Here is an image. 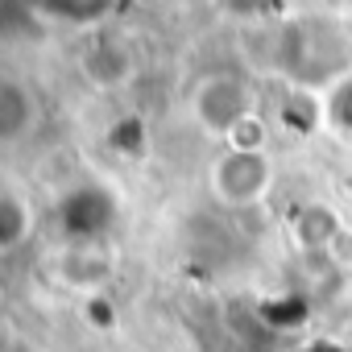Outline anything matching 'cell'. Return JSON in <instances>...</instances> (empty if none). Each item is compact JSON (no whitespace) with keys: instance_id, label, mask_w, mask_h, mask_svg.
<instances>
[{"instance_id":"cell-5","label":"cell","mask_w":352,"mask_h":352,"mask_svg":"<svg viewBox=\"0 0 352 352\" xmlns=\"http://www.w3.org/2000/svg\"><path fill=\"white\" fill-rule=\"evenodd\" d=\"M340 232H344V220H340V212H336L331 204H323V199H311V204H302V208L290 216V236H294V245L307 249V253L331 249V245L340 241Z\"/></svg>"},{"instance_id":"cell-12","label":"cell","mask_w":352,"mask_h":352,"mask_svg":"<svg viewBox=\"0 0 352 352\" xmlns=\"http://www.w3.org/2000/svg\"><path fill=\"white\" fill-rule=\"evenodd\" d=\"M145 5H149V0H145Z\"/></svg>"},{"instance_id":"cell-11","label":"cell","mask_w":352,"mask_h":352,"mask_svg":"<svg viewBox=\"0 0 352 352\" xmlns=\"http://www.w3.org/2000/svg\"><path fill=\"white\" fill-rule=\"evenodd\" d=\"M331 5H340V9H352V0H331Z\"/></svg>"},{"instance_id":"cell-3","label":"cell","mask_w":352,"mask_h":352,"mask_svg":"<svg viewBox=\"0 0 352 352\" xmlns=\"http://www.w3.org/2000/svg\"><path fill=\"white\" fill-rule=\"evenodd\" d=\"M253 112H257V96H253V87H249L241 75H232V71H212V75H204V79L195 83V91H191V116H195V124H199L204 133H212V137H224V141H228V133H232L236 124H245Z\"/></svg>"},{"instance_id":"cell-2","label":"cell","mask_w":352,"mask_h":352,"mask_svg":"<svg viewBox=\"0 0 352 352\" xmlns=\"http://www.w3.org/2000/svg\"><path fill=\"white\" fill-rule=\"evenodd\" d=\"M208 183H212V195L216 204L224 208H257L270 187H274V157L265 149H224L216 162H212V174H208Z\"/></svg>"},{"instance_id":"cell-9","label":"cell","mask_w":352,"mask_h":352,"mask_svg":"<svg viewBox=\"0 0 352 352\" xmlns=\"http://www.w3.org/2000/svg\"><path fill=\"white\" fill-rule=\"evenodd\" d=\"M323 124H331L336 133L352 137V75L336 79L323 91Z\"/></svg>"},{"instance_id":"cell-6","label":"cell","mask_w":352,"mask_h":352,"mask_svg":"<svg viewBox=\"0 0 352 352\" xmlns=\"http://www.w3.org/2000/svg\"><path fill=\"white\" fill-rule=\"evenodd\" d=\"M83 75L96 87H120L133 79V50L116 38H100L83 50Z\"/></svg>"},{"instance_id":"cell-4","label":"cell","mask_w":352,"mask_h":352,"mask_svg":"<svg viewBox=\"0 0 352 352\" xmlns=\"http://www.w3.org/2000/svg\"><path fill=\"white\" fill-rule=\"evenodd\" d=\"M58 282L63 286H71V290H83V294H100L104 286H108V278H112V261H108V253L100 249V245H91V241H79V245H71L63 257H58Z\"/></svg>"},{"instance_id":"cell-8","label":"cell","mask_w":352,"mask_h":352,"mask_svg":"<svg viewBox=\"0 0 352 352\" xmlns=\"http://www.w3.org/2000/svg\"><path fill=\"white\" fill-rule=\"evenodd\" d=\"M34 212L17 191H0V253H13L17 245L30 241Z\"/></svg>"},{"instance_id":"cell-7","label":"cell","mask_w":352,"mask_h":352,"mask_svg":"<svg viewBox=\"0 0 352 352\" xmlns=\"http://www.w3.org/2000/svg\"><path fill=\"white\" fill-rule=\"evenodd\" d=\"M34 129V96L21 79L0 75V145H9Z\"/></svg>"},{"instance_id":"cell-1","label":"cell","mask_w":352,"mask_h":352,"mask_svg":"<svg viewBox=\"0 0 352 352\" xmlns=\"http://www.w3.org/2000/svg\"><path fill=\"white\" fill-rule=\"evenodd\" d=\"M344 58H348V42L323 21H294L278 46L282 71L298 83H327L331 87L336 79H344Z\"/></svg>"},{"instance_id":"cell-10","label":"cell","mask_w":352,"mask_h":352,"mask_svg":"<svg viewBox=\"0 0 352 352\" xmlns=\"http://www.w3.org/2000/svg\"><path fill=\"white\" fill-rule=\"evenodd\" d=\"M228 5H232V13H270L274 0H228Z\"/></svg>"}]
</instances>
